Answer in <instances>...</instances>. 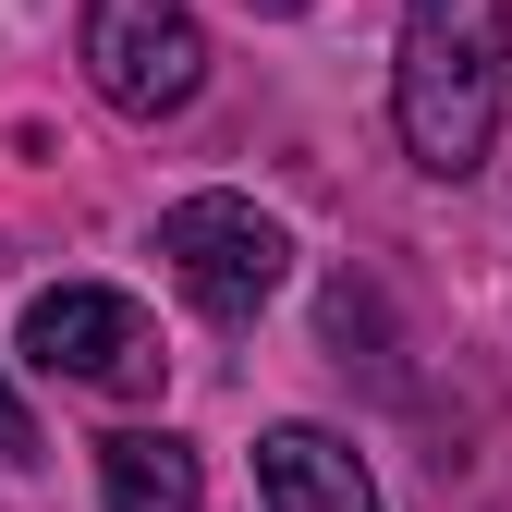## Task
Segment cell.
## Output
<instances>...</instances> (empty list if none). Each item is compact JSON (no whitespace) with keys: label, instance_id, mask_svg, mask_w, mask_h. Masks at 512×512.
I'll return each instance as SVG.
<instances>
[{"label":"cell","instance_id":"obj_4","mask_svg":"<svg viewBox=\"0 0 512 512\" xmlns=\"http://www.w3.org/2000/svg\"><path fill=\"white\" fill-rule=\"evenodd\" d=\"M25 366H49V378H86V391H147L171 354H159V330L135 317V293L61 281V293H37V305H25Z\"/></svg>","mask_w":512,"mask_h":512},{"label":"cell","instance_id":"obj_3","mask_svg":"<svg viewBox=\"0 0 512 512\" xmlns=\"http://www.w3.org/2000/svg\"><path fill=\"white\" fill-rule=\"evenodd\" d=\"M159 256H171V281L196 293L208 317H256V305L281 293V269H293L281 220L244 208V196H183V208L159 220Z\"/></svg>","mask_w":512,"mask_h":512},{"label":"cell","instance_id":"obj_5","mask_svg":"<svg viewBox=\"0 0 512 512\" xmlns=\"http://www.w3.org/2000/svg\"><path fill=\"white\" fill-rule=\"evenodd\" d=\"M256 500L269 512H378L354 439H330V427H269L256 439Z\"/></svg>","mask_w":512,"mask_h":512},{"label":"cell","instance_id":"obj_6","mask_svg":"<svg viewBox=\"0 0 512 512\" xmlns=\"http://www.w3.org/2000/svg\"><path fill=\"white\" fill-rule=\"evenodd\" d=\"M98 500L110 512H196L208 476H196V452L171 427H122V439H98Z\"/></svg>","mask_w":512,"mask_h":512},{"label":"cell","instance_id":"obj_2","mask_svg":"<svg viewBox=\"0 0 512 512\" xmlns=\"http://www.w3.org/2000/svg\"><path fill=\"white\" fill-rule=\"evenodd\" d=\"M86 86L110 110H135V122L183 110V98L208 86L196 13H183V0H86Z\"/></svg>","mask_w":512,"mask_h":512},{"label":"cell","instance_id":"obj_1","mask_svg":"<svg viewBox=\"0 0 512 512\" xmlns=\"http://www.w3.org/2000/svg\"><path fill=\"white\" fill-rule=\"evenodd\" d=\"M500 0H403V61H391V122L415 171L464 183L500 135Z\"/></svg>","mask_w":512,"mask_h":512},{"label":"cell","instance_id":"obj_8","mask_svg":"<svg viewBox=\"0 0 512 512\" xmlns=\"http://www.w3.org/2000/svg\"><path fill=\"white\" fill-rule=\"evenodd\" d=\"M269 13H293V0H269Z\"/></svg>","mask_w":512,"mask_h":512},{"label":"cell","instance_id":"obj_7","mask_svg":"<svg viewBox=\"0 0 512 512\" xmlns=\"http://www.w3.org/2000/svg\"><path fill=\"white\" fill-rule=\"evenodd\" d=\"M0 452H13V464H25V452H37V415H25V403H13V378H0Z\"/></svg>","mask_w":512,"mask_h":512}]
</instances>
